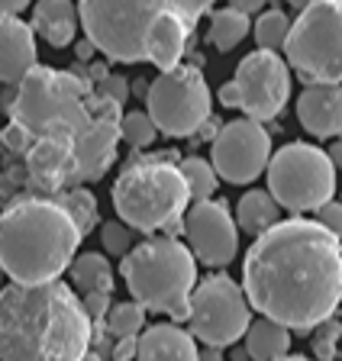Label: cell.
<instances>
[{"instance_id": "1", "label": "cell", "mask_w": 342, "mask_h": 361, "mask_svg": "<svg viewBox=\"0 0 342 361\" xmlns=\"http://www.w3.org/2000/svg\"><path fill=\"white\" fill-rule=\"evenodd\" d=\"M239 287L265 319L294 332L317 329L342 303L339 239L317 219H278L249 245Z\"/></svg>"}, {"instance_id": "36", "label": "cell", "mask_w": 342, "mask_h": 361, "mask_svg": "<svg viewBox=\"0 0 342 361\" xmlns=\"http://www.w3.org/2000/svg\"><path fill=\"white\" fill-rule=\"evenodd\" d=\"M23 188H26V171L23 168H7L4 178H0V197H4V200H13V197H20Z\"/></svg>"}, {"instance_id": "9", "label": "cell", "mask_w": 342, "mask_h": 361, "mask_svg": "<svg viewBox=\"0 0 342 361\" xmlns=\"http://www.w3.org/2000/svg\"><path fill=\"white\" fill-rule=\"evenodd\" d=\"M265 178L274 203L294 216L317 210L336 194V168L329 165L326 152L310 142H291L278 149L268 158Z\"/></svg>"}, {"instance_id": "18", "label": "cell", "mask_w": 342, "mask_h": 361, "mask_svg": "<svg viewBox=\"0 0 342 361\" xmlns=\"http://www.w3.org/2000/svg\"><path fill=\"white\" fill-rule=\"evenodd\" d=\"M32 65H39L32 26L20 16H0V84L16 87Z\"/></svg>"}, {"instance_id": "39", "label": "cell", "mask_w": 342, "mask_h": 361, "mask_svg": "<svg viewBox=\"0 0 342 361\" xmlns=\"http://www.w3.org/2000/svg\"><path fill=\"white\" fill-rule=\"evenodd\" d=\"M32 0H0V16H20Z\"/></svg>"}, {"instance_id": "45", "label": "cell", "mask_w": 342, "mask_h": 361, "mask_svg": "<svg viewBox=\"0 0 342 361\" xmlns=\"http://www.w3.org/2000/svg\"><path fill=\"white\" fill-rule=\"evenodd\" d=\"M81 361H104V358H100V355L97 352H94V348H87V355H84V358Z\"/></svg>"}, {"instance_id": "15", "label": "cell", "mask_w": 342, "mask_h": 361, "mask_svg": "<svg viewBox=\"0 0 342 361\" xmlns=\"http://www.w3.org/2000/svg\"><path fill=\"white\" fill-rule=\"evenodd\" d=\"M181 233L188 239L194 262L207 268H226L236 258L239 229L223 200H200L188 207L181 216Z\"/></svg>"}, {"instance_id": "7", "label": "cell", "mask_w": 342, "mask_h": 361, "mask_svg": "<svg viewBox=\"0 0 342 361\" xmlns=\"http://www.w3.org/2000/svg\"><path fill=\"white\" fill-rule=\"evenodd\" d=\"M94 87L78 71H59L49 65H32L7 100L10 120L39 135H75L87 120Z\"/></svg>"}, {"instance_id": "34", "label": "cell", "mask_w": 342, "mask_h": 361, "mask_svg": "<svg viewBox=\"0 0 342 361\" xmlns=\"http://www.w3.org/2000/svg\"><path fill=\"white\" fill-rule=\"evenodd\" d=\"M0 139H4V145H7L13 155H26V149L32 145V133H30V129H23L20 123H13V120L7 123V129H4V133H0Z\"/></svg>"}, {"instance_id": "25", "label": "cell", "mask_w": 342, "mask_h": 361, "mask_svg": "<svg viewBox=\"0 0 342 361\" xmlns=\"http://www.w3.org/2000/svg\"><path fill=\"white\" fill-rule=\"evenodd\" d=\"M245 36H249V16L239 13V10H233V7L213 10L210 30H207V39H210L213 49H220V52H233Z\"/></svg>"}, {"instance_id": "32", "label": "cell", "mask_w": 342, "mask_h": 361, "mask_svg": "<svg viewBox=\"0 0 342 361\" xmlns=\"http://www.w3.org/2000/svg\"><path fill=\"white\" fill-rule=\"evenodd\" d=\"M94 90H97L100 97L114 100V104H120V106L130 100V81H126V78H120V75H114V71H106V75L94 84Z\"/></svg>"}, {"instance_id": "20", "label": "cell", "mask_w": 342, "mask_h": 361, "mask_svg": "<svg viewBox=\"0 0 342 361\" xmlns=\"http://www.w3.org/2000/svg\"><path fill=\"white\" fill-rule=\"evenodd\" d=\"M190 32H194V26L188 20H181V16L175 13L159 16L145 32V61H152L159 71H171L175 65H181Z\"/></svg>"}, {"instance_id": "44", "label": "cell", "mask_w": 342, "mask_h": 361, "mask_svg": "<svg viewBox=\"0 0 342 361\" xmlns=\"http://www.w3.org/2000/svg\"><path fill=\"white\" fill-rule=\"evenodd\" d=\"M274 361H307V358H304V355H291L288 352V355H281V358H274Z\"/></svg>"}, {"instance_id": "13", "label": "cell", "mask_w": 342, "mask_h": 361, "mask_svg": "<svg viewBox=\"0 0 342 361\" xmlns=\"http://www.w3.org/2000/svg\"><path fill=\"white\" fill-rule=\"evenodd\" d=\"M233 84L239 87V110H245V120H274L291 97L288 61L278 52L255 49L236 65Z\"/></svg>"}, {"instance_id": "19", "label": "cell", "mask_w": 342, "mask_h": 361, "mask_svg": "<svg viewBox=\"0 0 342 361\" xmlns=\"http://www.w3.org/2000/svg\"><path fill=\"white\" fill-rule=\"evenodd\" d=\"M136 361H200V352L188 329L155 323L136 336Z\"/></svg>"}, {"instance_id": "4", "label": "cell", "mask_w": 342, "mask_h": 361, "mask_svg": "<svg viewBox=\"0 0 342 361\" xmlns=\"http://www.w3.org/2000/svg\"><path fill=\"white\" fill-rule=\"evenodd\" d=\"M87 42L110 61L136 65L145 59V32L159 16L175 13L197 30L213 0H75Z\"/></svg>"}, {"instance_id": "5", "label": "cell", "mask_w": 342, "mask_h": 361, "mask_svg": "<svg viewBox=\"0 0 342 361\" xmlns=\"http://www.w3.org/2000/svg\"><path fill=\"white\" fill-rule=\"evenodd\" d=\"M110 197H114V210L123 226L139 229L145 235L165 233L171 239L181 229V216L190 203L188 184L178 171L175 158L168 155L130 161L114 180Z\"/></svg>"}, {"instance_id": "24", "label": "cell", "mask_w": 342, "mask_h": 361, "mask_svg": "<svg viewBox=\"0 0 342 361\" xmlns=\"http://www.w3.org/2000/svg\"><path fill=\"white\" fill-rule=\"evenodd\" d=\"M281 219V207L274 203V197L268 190H249L245 197H239L236 207V229L249 235H262L265 229H271Z\"/></svg>"}, {"instance_id": "12", "label": "cell", "mask_w": 342, "mask_h": 361, "mask_svg": "<svg viewBox=\"0 0 342 361\" xmlns=\"http://www.w3.org/2000/svg\"><path fill=\"white\" fill-rule=\"evenodd\" d=\"M271 158V135L255 120H233L210 139V165L229 184H252L265 174Z\"/></svg>"}, {"instance_id": "8", "label": "cell", "mask_w": 342, "mask_h": 361, "mask_svg": "<svg viewBox=\"0 0 342 361\" xmlns=\"http://www.w3.org/2000/svg\"><path fill=\"white\" fill-rule=\"evenodd\" d=\"M284 55L307 84H342V0H310L291 20Z\"/></svg>"}, {"instance_id": "26", "label": "cell", "mask_w": 342, "mask_h": 361, "mask_svg": "<svg viewBox=\"0 0 342 361\" xmlns=\"http://www.w3.org/2000/svg\"><path fill=\"white\" fill-rule=\"evenodd\" d=\"M178 171H181L184 184H188V194L194 203L200 200H213V194H216V188H220V178H216V171H213L210 161H204V158L190 155L184 158L181 165H178Z\"/></svg>"}, {"instance_id": "38", "label": "cell", "mask_w": 342, "mask_h": 361, "mask_svg": "<svg viewBox=\"0 0 342 361\" xmlns=\"http://www.w3.org/2000/svg\"><path fill=\"white\" fill-rule=\"evenodd\" d=\"M265 4H268V0H229V7L239 10V13H245V16L262 13V10H265Z\"/></svg>"}, {"instance_id": "29", "label": "cell", "mask_w": 342, "mask_h": 361, "mask_svg": "<svg viewBox=\"0 0 342 361\" xmlns=\"http://www.w3.org/2000/svg\"><path fill=\"white\" fill-rule=\"evenodd\" d=\"M59 203L65 207V213L75 219V226H78V233H81V239L91 233L94 226H97V200H94L91 190L68 188L65 194H59Z\"/></svg>"}, {"instance_id": "6", "label": "cell", "mask_w": 342, "mask_h": 361, "mask_svg": "<svg viewBox=\"0 0 342 361\" xmlns=\"http://www.w3.org/2000/svg\"><path fill=\"white\" fill-rule=\"evenodd\" d=\"M120 274L142 310L171 316V323H188V297L197 284V262L184 242L171 235L139 242L123 255Z\"/></svg>"}, {"instance_id": "42", "label": "cell", "mask_w": 342, "mask_h": 361, "mask_svg": "<svg viewBox=\"0 0 342 361\" xmlns=\"http://www.w3.org/2000/svg\"><path fill=\"white\" fill-rule=\"evenodd\" d=\"M94 52H97V49H94V45L87 42V39H84V42H78V59H91Z\"/></svg>"}, {"instance_id": "28", "label": "cell", "mask_w": 342, "mask_h": 361, "mask_svg": "<svg viewBox=\"0 0 342 361\" xmlns=\"http://www.w3.org/2000/svg\"><path fill=\"white\" fill-rule=\"evenodd\" d=\"M252 32H255L259 49H265V52H278V49H284V42H288L291 16L284 13V10H262L259 20H255V26H252Z\"/></svg>"}, {"instance_id": "17", "label": "cell", "mask_w": 342, "mask_h": 361, "mask_svg": "<svg viewBox=\"0 0 342 361\" xmlns=\"http://www.w3.org/2000/svg\"><path fill=\"white\" fill-rule=\"evenodd\" d=\"M297 120L317 139L342 133V84H307L297 97Z\"/></svg>"}, {"instance_id": "43", "label": "cell", "mask_w": 342, "mask_h": 361, "mask_svg": "<svg viewBox=\"0 0 342 361\" xmlns=\"http://www.w3.org/2000/svg\"><path fill=\"white\" fill-rule=\"evenodd\" d=\"M223 348H207V352H200V361H223Z\"/></svg>"}, {"instance_id": "50", "label": "cell", "mask_w": 342, "mask_h": 361, "mask_svg": "<svg viewBox=\"0 0 342 361\" xmlns=\"http://www.w3.org/2000/svg\"><path fill=\"white\" fill-rule=\"evenodd\" d=\"M339 135H342V133H339Z\"/></svg>"}, {"instance_id": "33", "label": "cell", "mask_w": 342, "mask_h": 361, "mask_svg": "<svg viewBox=\"0 0 342 361\" xmlns=\"http://www.w3.org/2000/svg\"><path fill=\"white\" fill-rule=\"evenodd\" d=\"M317 223L326 229L329 235H336V239H342V203L339 200H326L323 207H317Z\"/></svg>"}, {"instance_id": "30", "label": "cell", "mask_w": 342, "mask_h": 361, "mask_svg": "<svg viewBox=\"0 0 342 361\" xmlns=\"http://www.w3.org/2000/svg\"><path fill=\"white\" fill-rule=\"evenodd\" d=\"M159 129L152 126V120L145 116V110H133V113H123L120 120V139L133 149H149L155 142Z\"/></svg>"}, {"instance_id": "41", "label": "cell", "mask_w": 342, "mask_h": 361, "mask_svg": "<svg viewBox=\"0 0 342 361\" xmlns=\"http://www.w3.org/2000/svg\"><path fill=\"white\" fill-rule=\"evenodd\" d=\"M323 152H326L329 165H333L336 171H342V139H339V142H333V145H329V149H323Z\"/></svg>"}, {"instance_id": "27", "label": "cell", "mask_w": 342, "mask_h": 361, "mask_svg": "<svg viewBox=\"0 0 342 361\" xmlns=\"http://www.w3.org/2000/svg\"><path fill=\"white\" fill-rule=\"evenodd\" d=\"M145 329V310L136 300H123V303H110L104 316V332L110 338H130L139 336Z\"/></svg>"}, {"instance_id": "31", "label": "cell", "mask_w": 342, "mask_h": 361, "mask_svg": "<svg viewBox=\"0 0 342 361\" xmlns=\"http://www.w3.org/2000/svg\"><path fill=\"white\" fill-rule=\"evenodd\" d=\"M100 242H104L106 255L123 258L133 248V229L130 226H123L120 219H110V223L100 226Z\"/></svg>"}, {"instance_id": "48", "label": "cell", "mask_w": 342, "mask_h": 361, "mask_svg": "<svg viewBox=\"0 0 342 361\" xmlns=\"http://www.w3.org/2000/svg\"><path fill=\"white\" fill-rule=\"evenodd\" d=\"M0 104H4V90H0Z\"/></svg>"}, {"instance_id": "3", "label": "cell", "mask_w": 342, "mask_h": 361, "mask_svg": "<svg viewBox=\"0 0 342 361\" xmlns=\"http://www.w3.org/2000/svg\"><path fill=\"white\" fill-rule=\"evenodd\" d=\"M78 245L81 233L59 197L20 194L0 210V271L10 284L59 281Z\"/></svg>"}, {"instance_id": "49", "label": "cell", "mask_w": 342, "mask_h": 361, "mask_svg": "<svg viewBox=\"0 0 342 361\" xmlns=\"http://www.w3.org/2000/svg\"><path fill=\"white\" fill-rule=\"evenodd\" d=\"M339 255H342V239H339Z\"/></svg>"}, {"instance_id": "14", "label": "cell", "mask_w": 342, "mask_h": 361, "mask_svg": "<svg viewBox=\"0 0 342 361\" xmlns=\"http://www.w3.org/2000/svg\"><path fill=\"white\" fill-rule=\"evenodd\" d=\"M120 120H123V106L100 97L94 90L87 120L71 135V149H75V161H78V188L91 184V180H100L116 161Z\"/></svg>"}, {"instance_id": "21", "label": "cell", "mask_w": 342, "mask_h": 361, "mask_svg": "<svg viewBox=\"0 0 342 361\" xmlns=\"http://www.w3.org/2000/svg\"><path fill=\"white\" fill-rule=\"evenodd\" d=\"M78 7L75 0H39L32 7V32L42 36L52 49H65L78 36Z\"/></svg>"}, {"instance_id": "40", "label": "cell", "mask_w": 342, "mask_h": 361, "mask_svg": "<svg viewBox=\"0 0 342 361\" xmlns=\"http://www.w3.org/2000/svg\"><path fill=\"white\" fill-rule=\"evenodd\" d=\"M216 97H220L223 106H239V87L229 81V84H223V87H220V94H216Z\"/></svg>"}, {"instance_id": "47", "label": "cell", "mask_w": 342, "mask_h": 361, "mask_svg": "<svg viewBox=\"0 0 342 361\" xmlns=\"http://www.w3.org/2000/svg\"><path fill=\"white\" fill-rule=\"evenodd\" d=\"M0 290H4V271H0Z\"/></svg>"}, {"instance_id": "23", "label": "cell", "mask_w": 342, "mask_h": 361, "mask_svg": "<svg viewBox=\"0 0 342 361\" xmlns=\"http://www.w3.org/2000/svg\"><path fill=\"white\" fill-rule=\"evenodd\" d=\"M71 290L78 293H114V268L100 252L75 255L68 264Z\"/></svg>"}, {"instance_id": "22", "label": "cell", "mask_w": 342, "mask_h": 361, "mask_svg": "<svg viewBox=\"0 0 342 361\" xmlns=\"http://www.w3.org/2000/svg\"><path fill=\"white\" fill-rule=\"evenodd\" d=\"M245 355L249 361H274L291 352V329H284L274 319H252L245 329Z\"/></svg>"}, {"instance_id": "10", "label": "cell", "mask_w": 342, "mask_h": 361, "mask_svg": "<svg viewBox=\"0 0 342 361\" xmlns=\"http://www.w3.org/2000/svg\"><path fill=\"white\" fill-rule=\"evenodd\" d=\"M145 116L168 139H188L210 120V87L197 65L161 71L145 90Z\"/></svg>"}, {"instance_id": "46", "label": "cell", "mask_w": 342, "mask_h": 361, "mask_svg": "<svg viewBox=\"0 0 342 361\" xmlns=\"http://www.w3.org/2000/svg\"><path fill=\"white\" fill-rule=\"evenodd\" d=\"M288 4H291V7H297V10H304L310 0H288Z\"/></svg>"}, {"instance_id": "37", "label": "cell", "mask_w": 342, "mask_h": 361, "mask_svg": "<svg viewBox=\"0 0 342 361\" xmlns=\"http://www.w3.org/2000/svg\"><path fill=\"white\" fill-rule=\"evenodd\" d=\"M110 358L114 361H136V336L116 338L114 348H110Z\"/></svg>"}, {"instance_id": "35", "label": "cell", "mask_w": 342, "mask_h": 361, "mask_svg": "<svg viewBox=\"0 0 342 361\" xmlns=\"http://www.w3.org/2000/svg\"><path fill=\"white\" fill-rule=\"evenodd\" d=\"M78 300H81L84 313H87V319H91L94 326L104 323L106 310H110V303H114V300H110V293H81Z\"/></svg>"}, {"instance_id": "16", "label": "cell", "mask_w": 342, "mask_h": 361, "mask_svg": "<svg viewBox=\"0 0 342 361\" xmlns=\"http://www.w3.org/2000/svg\"><path fill=\"white\" fill-rule=\"evenodd\" d=\"M26 194L59 197L78 188V161L68 135H39L26 149Z\"/></svg>"}, {"instance_id": "11", "label": "cell", "mask_w": 342, "mask_h": 361, "mask_svg": "<svg viewBox=\"0 0 342 361\" xmlns=\"http://www.w3.org/2000/svg\"><path fill=\"white\" fill-rule=\"evenodd\" d=\"M188 303V332L194 336V342H204L207 348L236 345L252 323V307L243 287L226 274H210L200 284H194Z\"/></svg>"}, {"instance_id": "2", "label": "cell", "mask_w": 342, "mask_h": 361, "mask_svg": "<svg viewBox=\"0 0 342 361\" xmlns=\"http://www.w3.org/2000/svg\"><path fill=\"white\" fill-rule=\"evenodd\" d=\"M91 336L94 323L65 281L0 290V361H81Z\"/></svg>"}]
</instances>
